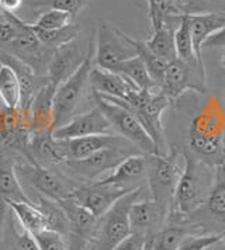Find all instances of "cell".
<instances>
[{
    "instance_id": "6da1fadb",
    "label": "cell",
    "mask_w": 225,
    "mask_h": 250,
    "mask_svg": "<svg viewBox=\"0 0 225 250\" xmlns=\"http://www.w3.org/2000/svg\"><path fill=\"white\" fill-rule=\"evenodd\" d=\"M214 182L215 170H213L211 165L193 155H184V167L176 184L172 207L179 215L196 212L207 201Z\"/></svg>"
},
{
    "instance_id": "7a4b0ae2",
    "label": "cell",
    "mask_w": 225,
    "mask_h": 250,
    "mask_svg": "<svg viewBox=\"0 0 225 250\" xmlns=\"http://www.w3.org/2000/svg\"><path fill=\"white\" fill-rule=\"evenodd\" d=\"M93 100L106 115L117 135L125 138L144 155H160L157 144L133 111L112 100L110 97L101 96L94 91Z\"/></svg>"
},
{
    "instance_id": "3957f363",
    "label": "cell",
    "mask_w": 225,
    "mask_h": 250,
    "mask_svg": "<svg viewBox=\"0 0 225 250\" xmlns=\"http://www.w3.org/2000/svg\"><path fill=\"white\" fill-rule=\"evenodd\" d=\"M142 187L123 195L112 208L99 218L97 229L91 240L93 250H114L131 235L130 208L141 197Z\"/></svg>"
},
{
    "instance_id": "277c9868",
    "label": "cell",
    "mask_w": 225,
    "mask_h": 250,
    "mask_svg": "<svg viewBox=\"0 0 225 250\" xmlns=\"http://www.w3.org/2000/svg\"><path fill=\"white\" fill-rule=\"evenodd\" d=\"M109 97V96H106ZM115 103L127 107L130 111L136 115V118L144 125L148 134L157 144L159 152L162 153L163 144V126H162V114L169 105L168 96L162 91L160 87H154L151 90H135L125 100L110 97Z\"/></svg>"
},
{
    "instance_id": "5b68a950",
    "label": "cell",
    "mask_w": 225,
    "mask_h": 250,
    "mask_svg": "<svg viewBox=\"0 0 225 250\" xmlns=\"http://www.w3.org/2000/svg\"><path fill=\"white\" fill-rule=\"evenodd\" d=\"M179 153L172 150L169 155H148L146 183L149 186L151 198L168 216L173 204V195L180 177Z\"/></svg>"
},
{
    "instance_id": "8992f818",
    "label": "cell",
    "mask_w": 225,
    "mask_h": 250,
    "mask_svg": "<svg viewBox=\"0 0 225 250\" xmlns=\"http://www.w3.org/2000/svg\"><path fill=\"white\" fill-rule=\"evenodd\" d=\"M94 66L112 70L120 62L136 57L133 38L107 20H99L94 33Z\"/></svg>"
},
{
    "instance_id": "52a82bcc",
    "label": "cell",
    "mask_w": 225,
    "mask_h": 250,
    "mask_svg": "<svg viewBox=\"0 0 225 250\" xmlns=\"http://www.w3.org/2000/svg\"><path fill=\"white\" fill-rule=\"evenodd\" d=\"M139 153L141 152L133 144L115 145V146L101 149L85 159L68 160L61 166H64L70 176L76 177L79 180L90 183L110 174L128 156L139 155Z\"/></svg>"
},
{
    "instance_id": "ba28073f",
    "label": "cell",
    "mask_w": 225,
    "mask_h": 250,
    "mask_svg": "<svg viewBox=\"0 0 225 250\" xmlns=\"http://www.w3.org/2000/svg\"><path fill=\"white\" fill-rule=\"evenodd\" d=\"M93 68V55L85 59V62L72 73L64 83H61L54 97V129L69 123L78 110L79 104L89 84L90 70Z\"/></svg>"
},
{
    "instance_id": "9c48e42d",
    "label": "cell",
    "mask_w": 225,
    "mask_h": 250,
    "mask_svg": "<svg viewBox=\"0 0 225 250\" xmlns=\"http://www.w3.org/2000/svg\"><path fill=\"white\" fill-rule=\"evenodd\" d=\"M11 16L19 27V33L10 44L4 46V52H9L25 65H28L38 76L46 78V69L52 58L54 49H49L38 40V37L30 28V24L19 19L13 13Z\"/></svg>"
},
{
    "instance_id": "30bf717a",
    "label": "cell",
    "mask_w": 225,
    "mask_h": 250,
    "mask_svg": "<svg viewBox=\"0 0 225 250\" xmlns=\"http://www.w3.org/2000/svg\"><path fill=\"white\" fill-rule=\"evenodd\" d=\"M16 171L19 179H25V182L34 190H37L40 195L46 197L52 201L68 198L78 187V184H75L70 179L28 160L25 163L16 165Z\"/></svg>"
},
{
    "instance_id": "8fae6325",
    "label": "cell",
    "mask_w": 225,
    "mask_h": 250,
    "mask_svg": "<svg viewBox=\"0 0 225 250\" xmlns=\"http://www.w3.org/2000/svg\"><path fill=\"white\" fill-rule=\"evenodd\" d=\"M160 89L169 99H179L187 90L205 93V70L202 61L184 62L176 58L168 62Z\"/></svg>"
},
{
    "instance_id": "7c38bea8",
    "label": "cell",
    "mask_w": 225,
    "mask_h": 250,
    "mask_svg": "<svg viewBox=\"0 0 225 250\" xmlns=\"http://www.w3.org/2000/svg\"><path fill=\"white\" fill-rule=\"evenodd\" d=\"M135 190V188H134ZM131 190L123 188L114 184H103L99 182L85 183L78 186L69 195L82 207H85L96 218L103 216L112 205L115 204L123 195Z\"/></svg>"
},
{
    "instance_id": "4fadbf2b",
    "label": "cell",
    "mask_w": 225,
    "mask_h": 250,
    "mask_svg": "<svg viewBox=\"0 0 225 250\" xmlns=\"http://www.w3.org/2000/svg\"><path fill=\"white\" fill-rule=\"evenodd\" d=\"M112 134H115L112 124L97 105L89 110L88 113L75 115L69 123L52 131V135L56 141Z\"/></svg>"
},
{
    "instance_id": "5bb4252c",
    "label": "cell",
    "mask_w": 225,
    "mask_h": 250,
    "mask_svg": "<svg viewBox=\"0 0 225 250\" xmlns=\"http://www.w3.org/2000/svg\"><path fill=\"white\" fill-rule=\"evenodd\" d=\"M91 48L93 44H90L89 48L85 51L78 40L56 48L46 69V80L58 87L72 73L76 72V69L91 54Z\"/></svg>"
},
{
    "instance_id": "9a60e30c",
    "label": "cell",
    "mask_w": 225,
    "mask_h": 250,
    "mask_svg": "<svg viewBox=\"0 0 225 250\" xmlns=\"http://www.w3.org/2000/svg\"><path fill=\"white\" fill-rule=\"evenodd\" d=\"M58 144L64 159L68 162V160L85 159L101 149L115 146V145H127L131 142H128L125 138L117 134H112V135H91V137L64 139V141H58Z\"/></svg>"
},
{
    "instance_id": "2e32d148",
    "label": "cell",
    "mask_w": 225,
    "mask_h": 250,
    "mask_svg": "<svg viewBox=\"0 0 225 250\" xmlns=\"http://www.w3.org/2000/svg\"><path fill=\"white\" fill-rule=\"evenodd\" d=\"M148 171V155H133L123 160L114 170L96 182L103 184H114L123 188L134 190L142 187L139 182L146 180Z\"/></svg>"
},
{
    "instance_id": "e0dca14e",
    "label": "cell",
    "mask_w": 225,
    "mask_h": 250,
    "mask_svg": "<svg viewBox=\"0 0 225 250\" xmlns=\"http://www.w3.org/2000/svg\"><path fill=\"white\" fill-rule=\"evenodd\" d=\"M128 216H130L131 233L149 238L157 233L155 228L159 227L160 221L166 218V214L152 198H146L144 201H139L138 198L131 205Z\"/></svg>"
},
{
    "instance_id": "ac0fdd59",
    "label": "cell",
    "mask_w": 225,
    "mask_h": 250,
    "mask_svg": "<svg viewBox=\"0 0 225 250\" xmlns=\"http://www.w3.org/2000/svg\"><path fill=\"white\" fill-rule=\"evenodd\" d=\"M89 84L91 90L101 96H109L125 100L135 89L134 84L130 83L124 76L117 72L93 66L90 70Z\"/></svg>"
},
{
    "instance_id": "d6986e66",
    "label": "cell",
    "mask_w": 225,
    "mask_h": 250,
    "mask_svg": "<svg viewBox=\"0 0 225 250\" xmlns=\"http://www.w3.org/2000/svg\"><path fill=\"white\" fill-rule=\"evenodd\" d=\"M56 86L48 80L40 87L34 97L30 115H31V132L54 131V97Z\"/></svg>"
},
{
    "instance_id": "ffe728a7",
    "label": "cell",
    "mask_w": 225,
    "mask_h": 250,
    "mask_svg": "<svg viewBox=\"0 0 225 250\" xmlns=\"http://www.w3.org/2000/svg\"><path fill=\"white\" fill-rule=\"evenodd\" d=\"M0 200L1 203L31 201L20 184L10 150L0 148Z\"/></svg>"
},
{
    "instance_id": "44dd1931",
    "label": "cell",
    "mask_w": 225,
    "mask_h": 250,
    "mask_svg": "<svg viewBox=\"0 0 225 250\" xmlns=\"http://www.w3.org/2000/svg\"><path fill=\"white\" fill-rule=\"evenodd\" d=\"M28 162L45 167L49 165L61 166L62 163H65L59 144L52 135V131L31 132L28 141Z\"/></svg>"
},
{
    "instance_id": "7402d4cb",
    "label": "cell",
    "mask_w": 225,
    "mask_h": 250,
    "mask_svg": "<svg viewBox=\"0 0 225 250\" xmlns=\"http://www.w3.org/2000/svg\"><path fill=\"white\" fill-rule=\"evenodd\" d=\"M189 132L202 135V137H224L225 113L215 97L207 103V105L193 118Z\"/></svg>"
},
{
    "instance_id": "603a6c76",
    "label": "cell",
    "mask_w": 225,
    "mask_h": 250,
    "mask_svg": "<svg viewBox=\"0 0 225 250\" xmlns=\"http://www.w3.org/2000/svg\"><path fill=\"white\" fill-rule=\"evenodd\" d=\"M187 17L196 55L202 59V51L205 41L225 25V13L187 14Z\"/></svg>"
},
{
    "instance_id": "cb8c5ba5",
    "label": "cell",
    "mask_w": 225,
    "mask_h": 250,
    "mask_svg": "<svg viewBox=\"0 0 225 250\" xmlns=\"http://www.w3.org/2000/svg\"><path fill=\"white\" fill-rule=\"evenodd\" d=\"M173 16L165 17L163 23L158 25L154 30V34L149 40H146V46L163 61L170 62L176 59V45H175V28H173Z\"/></svg>"
},
{
    "instance_id": "d4e9b609",
    "label": "cell",
    "mask_w": 225,
    "mask_h": 250,
    "mask_svg": "<svg viewBox=\"0 0 225 250\" xmlns=\"http://www.w3.org/2000/svg\"><path fill=\"white\" fill-rule=\"evenodd\" d=\"M11 214L19 219L24 230L35 235L44 229H48V218L40 205L33 201H20V203H7Z\"/></svg>"
},
{
    "instance_id": "484cf974",
    "label": "cell",
    "mask_w": 225,
    "mask_h": 250,
    "mask_svg": "<svg viewBox=\"0 0 225 250\" xmlns=\"http://www.w3.org/2000/svg\"><path fill=\"white\" fill-rule=\"evenodd\" d=\"M112 72L120 73L130 83H133L135 89H138V90H151L154 87H159L154 83L152 78L149 76V72L146 69L145 63L138 55L120 62L115 68L112 69Z\"/></svg>"
},
{
    "instance_id": "4316f807",
    "label": "cell",
    "mask_w": 225,
    "mask_h": 250,
    "mask_svg": "<svg viewBox=\"0 0 225 250\" xmlns=\"http://www.w3.org/2000/svg\"><path fill=\"white\" fill-rule=\"evenodd\" d=\"M28 24H30V28L38 37V40L45 46H48L49 49H54V51L56 48L65 45L70 41L78 40L79 33H80L79 25L75 23H70L69 25L64 27V28H59V30H44V28H40V27L34 25L33 23Z\"/></svg>"
},
{
    "instance_id": "83f0119b",
    "label": "cell",
    "mask_w": 225,
    "mask_h": 250,
    "mask_svg": "<svg viewBox=\"0 0 225 250\" xmlns=\"http://www.w3.org/2000/svg\"><path fill=\"white\" fill-rule=\"evenodd\" d=\"M200 209H205L211 216L225 222V165L217 167L211 193Z\"/></svg>"
},
{
    "instance_id": "f1b7e54d",
    "label": "cell",
    "mask_w": 225,
    "mask_h": 250,
    "mask_svg": "<svg viewBox=\"0 0 225 250\" xmlns=\"http://www.w3.org/2000/svg\"><path fill=\"white\" fill-rule=\"evenodd\" d=\"M0 100L3 105L16 108L20 104V83L16 70L7 63H0Z\"/></svg>"
},
{
    "instance_id": "f546056e",
    "label": "cell",
    "mask_w": 225,
    "mask_h": 250,
    "mask_svg": "<svg viewBox=\"0 0 225 250\" xmlns=\"http://www.w3.org/2000/svg\"><path fill=\"white\" fill-rule=\"evenodd\" d=\"M179 25L175 30V45H176V55L179 59L184 62H196L202 61L197 58L194 45H193V38H191L190 23L187 14H179L178 16Z\"/></svg>"
},
{
    "instance_id": "4dcf8cb0",
    "label": "cell",
    "mask_w": 225,
    "mask_h": 250,
    "mask_svg": "<svg viewBox=\"0 0 225 250\" xmlns=\"http://www.w3.org/2000/svg\"><path fill=\"white\" fill-rule=\"evenodd\" d=\"M133 42H134L135 49H136V55L142 59V62L145 63L146 69L149 72V76L152 78L154 83L157 86H162L163 83V78H165V72H166V66H168V62L163 61L162 58L157 57L148 46H146L145 41H141V40H135L133 38Z\"/></svg>"
},
{
    "instance_id": "1f68e13d",
    "label": "cell",
    "mask_w": 225,
    "mask_h": 250,
    "mask_svg": "<svg viewBox=\"0 0 225 250\" xmlns=\"http://www.w3.org/2000/svg\"><path fill=\"white\" fill-rule=\"evenodd\" d=\"M190 235L186 228L179 225L162 228L152 235V246L154 250H178Z\"/></svg>"
},
{
    "instance_id": "d6a6232c",
    "label": "cell",
    "mask_w": 225,
    "mask_h": 250,
    "mask_svg": "<svg viewBox=\"0 0 225 250\" xmlns=\"http://www.w3.org/2000/svg\"><path fill=\"white\" fill-rule=\"evenodd\" d=\"M0 245V250H40L33 235L24 229L19 232L17 229H14L13 222H10V227L7 228L4 236L1 233Z\"/></svg>"
},
{
    "instance_id": "836d02e7",
    "label": "cell",
    "mask_w": 225,
    "mask_h": 250,
    "mask_svg": "<svg viewBox=\"0 0 225 250\" xmlns=\"http://www.w3.org/2000/svg\"><path fill=\"white\" fill-rule=\"evenodd\" d=\"M70 23H73V17L70 16V13L59 9H46L38 16V19L33 24L44 30H59Z\"/></svg>"
},
{
    "instance_id": "e575fe53",
    "label": "cell",
    "mask_w": 225,
    "mask_h": 250,
    "mask_svg": "<svg viewBox=\"0 0 225 250\" xmlns=\"http://www.w3.org/2000/svg\"><path fill=\"white\" fill-rule=\"evenodd\" d=\"M183 14L225 13V0H180Z\"/></svg>"
},
{
    "instance_id": "d590c367",
    "label": "cell",
    "mask_w": 225,
    "mask_h": 250,
    "mask_svg": "<svg viewBox=\"0 0 225 250\" xmlns=\"http://www.w3.org/2000/svg\"><path fill=\"white\" fill-rule=\"evenodd\" d=\"M40 250H69L65 236L52 229H44L33 235Z\"/></svg>"
},
{
    "instance_id": "8d00e7d4",
    "label": "cell",
    "mask_w": 225,
    "mask_h": 250,
    "mask_svg": "<svg viewBox=\"0 0 225 250\" xmlns=\"http://www.w3.org/2000/svg\"><path fill=\"white\" fill-rule=\"evenodd\" d=\"M89 0H41L37 6H45L48 9H59L64 12L70 13L75 19L79 12L88 4Z\"/></svg>"
},
{
    "instance_id": "74e56055",
    "label": "cell",
    "mask_w": 225,
    "mask_h": 250,
    "mask_svg": "<svg viewBox=\"0 0 225 250\" xmlns=\"http://www.w3.org/2000/svg\"><path fill=\"white\" fill-rule=\"evenodd\" d=\"M224 238L225 229L221 233H215V235H205V236H194V235H190L189 238L181 243V246L178 250H204L208 245H211L213 242Z\"/></svg>"
},
{
    "instance_id": "f35d334b",
    "label": "cell",
    "mask_w": 225,
    "mask_h": 250,
    "mask_svg": "<svg viewBox=\"0 0 225 250\" xmlns=\"http://www.w3.org/2000/svg\"><path fill=\"white\" fill-rule=\"evenodd\" d=\"M3 17L6 19L4 23H0V46H6L10 44L11 41L16 38V35L19 33V27L14 21L11 13H4Z\"/></svg>"
},
{
    "instance_id": "ab89813d",
    "label": "cell",
    "mask_w": 225,
    "mask_h": 250,
    "mask_svg": "<svg viewBox=\"0 0 225 250\" xmlns=\"http://www.w3.org/2000/svg\"><path fill=\"white\" fill-rule=\"evenodd\" d=\"M146 238L136 235V233H131L128 238L124 240L123 243H120L114 250H141L144 243H145Z\"/></svg>"
},
{
    "instance_id": "60d3db41",
    "label": "cell",
    "mask_w": 225,
    "mask_h": 250,
    "mask_svg": "<svg viewBox=\"0 0 225 250\" xmlns=\"http://www.w3.org/2000/svg\"><path fill=\"white\" fill-rule=\"evenodd\" d=\"M204 46H208V48H225V25L217 31L215 34L211 35L207 41Z\"/></svg>"
},
{
    "instance_id": "b9f144b4",
    "label": "cell",
    "mask_w": 225,
    "mask_h": 250,
    "mask_svg": "<svg viewBox=\"0 0 225 250\" xmlns=\"http://www.w3.org/2000/svg\"><path fill=\"white\" fill-rule=\"evenodd\" d=\"M22 1L24 0H0V12L1 14H4V13L16 14V12L22 7Z\"/></svg>"
},
{
    "instance_id": "7bdbcfd3",
    "label": "cell",
    "mask_w": 225,
    "mask_h": 250,
    "mask_svg": "<svg viewBox=\"0 0 225 250\" xmlns=\"http://www.w3.org/2000/svg\"><path fill=\"white\" fill-rule=\"evenodd\" d=\"M204 250H225V242L224 239H218L213 242L211 245H208Z\"/></svg>"
},
{
    "instance_id": "ee69618b",
    "label": "cell",
    "mask_w": 225,
    "mask_h": 250,
    "mask_svg": "<svg viewBox=\"0 0 225 250\" xmlns=\"http://www.w3.org/2000/svg\"><path fill=\"white\" fill-rule=\"evenodd\" d=\"M141 250H154V246H152V236L146 238L145 243H144V246H142Z\"/></svg>"
},
{
    "instance_id": "f6af8a7d",
    "label": "cell",
    "mask_w": 225,
    "mask_h": 250,
    "mask_svg": "<svg viewBox=\"0 0 225 250\" xmlns=\"http://www.w3.org/2000/svg\"><path fill=\"white\" fill-rule=\"evenodd\" d=\"M223 66H224L225 69V52H224V55H223Z\"/></svg>"
},
{
    "instance_id": "bcb514c9",
    "label": "cell",
    "mask_w": 225,
    "mask_h": 250,
    "mask_svg": "<svg viewBox=\"0 0 225 250\" xmlns=\"http://www.w3.org/2000/svg\"><path fill=\"white\" fill-rule=\"evenodd\" d=\"M85 250H93V248H91V245H90V246H88V248H86V249Z\"/></svg>"
},
{
    "instance_id": "7dc6e473",
    "label": "cell",
    "mask_w": 225,
    "mask_h": 250,
    "mask_svg": "<svg viewBox=\"0 0 225 250\" xmlns=\"http://www.w3.org/2000/svg\"><path fill=\"white\" fill-rule=\"evenodd\" d=\"M151 4H152V0H148V7H149Z\"/></svg>"
},
{
    "instance_id": "c3c4849f",
    "label": "cell",
    "mask_w": 225,
    "mask_h": 250,
    "mask_svg": "<svg viewBox=\"0 0 225 250\" xmlns=\"http://www.w3.org/2000/svg\"><path fill=\"white\" fill-rule=\"evenodd\" d=\"M224 103H225V86H224Z\"/></svg>"
},
{
    "instance_id": "681fc988",
    "label": "cell",
    "mask_w": 225,
    "mask_h": 250,
    "mask_svg": "<svg viewBox=\"0 0 225 250\" xmlns=\"http://www.w3.org/2000/svg\"><path fill=\"white\" fill-rule=\"evenodd\" d=\"M1 233H3V232H0V240H1Z\"/></svg>"
},
{
    "instance_id": "f907efd6",
    "label": "cell",
    "mask_w": 225,
    "mask_h": 250,
    "mask_svg": "<svg viewBox=\"0 0 225 250\" xmlns=\"http://www.w3.org/2000/svg\"><path fill=\"white\" fill-rule=\"evenodd\" d=\"M0 13H1V12H0Z\"/></svg>"
}]
</instances>
